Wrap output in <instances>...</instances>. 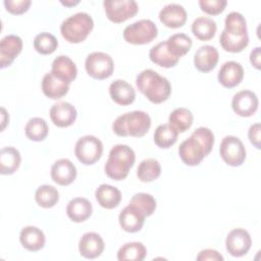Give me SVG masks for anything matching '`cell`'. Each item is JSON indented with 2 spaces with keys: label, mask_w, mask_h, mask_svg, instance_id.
Returning <instances> with one entry per match:
<instances>
[{
  "label": "cell",
  "mask_w": 261,
  "mask_h": 261,
  "mask_svg": "<svg viewBox=\"0 0 261 261\" xmlns=\"http://www.w3.org/2000/svg\"><path fill=\"white\" fill-rule=\"evenodd\" d=\"M69 85L56 77L51 71L42 80V91L50 99H59L68 93Z\"/></svg>",
  "instance_id": "484cf974"
},
{
  "label": "cell",
  "mask_w": 261,
  "mask_h": 261,
  "mask_svg": "<svg viewBox=\"0 0 261 261\" xmlns=\"http://www.w3.org/2000/svg\"><path fill=\"white\" fill-rule=\"evenodd\" d=\"M103 144L95 136H84L80 138L74 147V155L85 165L96 163L102 156Z\"/></svg>",
  "instance_id": "52a82bcc"
},
{
  "label": "cell",
  "mask_w": 261,
  "mask_h": 261,
  "mask_svg": "<svg viewBox=\"0 0 261 261\" xmlns=\"http://www.w3.org/2000/svg\"><path fill=\"white\" fill-rule=\"evenodd\" d=\"M259 101L255 93L249 90H243L233 95L231 107L236 114L242 117L252 116L258 109Z\"/></svg>",
  "instance_id": "7c38bea8"
},
{
  "label": "cell",
  "mask_w": 261,
  "mask_h": 261,
  "mask_svg": "<svg viewBox=\"0 0 261 261\" xmlns=\"http://www.w3.org/2000/svg\"><path fill=\"white\" fill-rule=\"evenodd\" d=\"M136 161L135 151L127 145L118 144L111 148L104 170L114 180L124 179Z\"/></svg>",
  "instance_id": "3957f363"
},
{
  "label": "cell",
  "mask_w": 261,
  "mask_h": 261,
  "mask_svg": "<svg viewBox=\"0 0 261 261\" xmlns=\"http://www.w3.org/2000/svg\"><path fill=\"white\" fill-rule=\"evenodd\" d=\"M51 72L59 80L70 85L77 75V68L68 56L59 55L52 62Z\"/></svg>",
  "instance_id": "7402d4cb"
},
{
  "label": "cell",
  "mask_w": 261,
  "mask_h": 261,
  "mask_svg": "<svg viewBox=\"0 0 261 261\" xmlns=\"http://www.w3.org/2000/svg\"><path fill=\"white\" fill-rule=\"evenodd\" d=\"M252 245L250 233L244 228L231 229L225 239L226 251L233 257H242L246 255Z\"/></svg>",
  "instance_id": "8fae6325"
},
{
  "label": "cell",
  "mask_w": 261,
  "mask_h": 261,
  "mask_svg": "<svg viewBox=\"0 0 261 261\" xmlns=\"http://www.w3.org/2000/svg\"><path fill=\"white\" fill-rule=\"evenodd\" d=\"M221 47L231 53L242 52L249 44L247 22L242 13L231 11L224 20V30L219 37Z\"/></svg>",
  "instance_id": "6da1fadb"
},
{
  "label": "cell",
  "mask_w": 261,
  "mask_h": 261,
  "mask_svg": "<svg viewBox=\"0 0 261 261\" xmlns=\"http://www.w3.org/2000/svg\"><path fill=\"white\" fill-rule=\"evenodd\" d=\"M145 218L146 216L139 209L128 204L120 211L118 221L124 231L137 232L142 229Z\"/></svg>",
  "instance_id": "ffe728a7"
},
{
  "label": "cell",
  "mask_w": 261,
  "mask_h": 261,
  "mask_svg": "<svg viewBox=\"0 0 261 261\" xmlns=\"http://www.w3.org/2000/svg\"><path fill=\"white\" fill-rule=\"evenodd\" d=\"M226 0H200L199 6L202 11L210 15H217L221 13L226 6Z\"/></svg>",
  "instance_id": "60d3db41"
},
{
  "label": "cell",
  "mask_w": 261,
  "mask_h": 261,
  "mask_svg": "<svg viewBox=\"0 0 261 261\" xmlns=\"http://www.w3.org/2000/svg\"><path fill=\"white\" fill-rule=\"evenodd\" d=\"M93 212L91 202L82 197L71 199L66 206V214L68 218L74 222H83L87 220Z\"/></svg>",
  "instance_id": "d4e9b609"
},
{
  "label": "cell",
  "mask_w": 261,
  "mask_h": 261,
  "mask_svg": "<svg viewBox=\"0 0 261 261\" xmlns=\"http://www.w3.org/2000/svg\"><path fill=\"white\" fill-rule=\"evenodd\" d=\"M76 109L69 102L60 101L55 104L50 109V118L52 122L58 127H67L76 119Z\"/></svg>",
  "instance_id": "9a60e30c"
},
{
  "label": "cell",
  "mask_w": 261,
  "mask_h": 261,
  "mask_svg": "<svg viewBox=\"0 0 261 261\" xmlns=\"http://www.w3.org/2000/svg\"><path fill=\"white\" fill-rule=\"evenodd\" d=\"M177 130L169 123L160 124L154 132V143L161 149H168L175 144L177 140Z\"/></svg>",
  "instance_id": "1f68e13d"
},
{
  "label": "cell",
  "mask_w": 261,
  "mask_h": 261,
  "mask_svg": "<svg viewBox=\"0 0 261 261\" xmlns=\"http://www.w3.org/2000/svg\"><path fill=\"white\" fill-rule=\"evenodd\" d=\"M260 133H261V125L259 122H256L254 124H252L249 128L248 132V137L250 142L257 148L260 149L261 148V144H260Z\"/></svg>",
  "instance_id": "7bdbcfd3"
},
{
  "label": "cell",
  "mask_w": 261,
  "mask_h": 261,
  "mask_svg": "<svg viewBox=\"0 0 261 261\" xmlns=\"http://www.w3.org/2000/svg\"><path fill=\"white\" fill-rule=\"evenodd\" d=\"M57 46L58 41L56 37L47 32L38 34L34 39V48L42 55L52 54L57 49Z\"/></svg>",
  "instance_id": "74e56055"
},
{
  "label": "cell",
  "mask_w": 261,
  "mask_h": 261,
  "mask_svg": "<svg viewBox=\"0 0 261 261\" xmlns=\"http://www.w3.org/2000/svg\"><path fill=\"white\" fill-rule=\"evenodd\" d=\"M217 25L216 22L210 18L205 16L197 17L192 23V32L196 38L201 41H209L211 40L216 33Z\"/></svg>",
  "instance_id": "4dcf8cb0"
},
{
  "label": "cell",
  "mask_w": 261,
  "mask_h": 261,
  "mask_svg": "<svg viewBox=\"0 0 261 261\" xmlns=\"http://www.w3.org/2000/svg\"><path fill=\"white\" fill-rule=\"evenodd\" d=\"M19 241L22 247L31 252H37L45 246L46 238L44 232L37 226H24L19 233Z\"/></svg>",
  "instance_id": "cb8c5ba5"
},
{
  "label": "cell",
  "mask_w": 261,
  "mask_h": 261,
  "mask_svg": "<svg viewBox=\"0 0 261 261\" xmlns=\"http://www.w3.org/2000/svg\"><path fill=\"white\" fill-rule=\"evenodd\" d=\"M104 241L97 232H86L79 242L80 254L87 259H95L104 251Z\"/></svg>",
  "instance_id": "e0dca14e"
},
{
  "label": "cell",
  "mask_w": 261,
  "mask_h": 261,
  "mask_svg": "<svg viewBox=\"0 0 261 261\" xmlns=\"http://www.w3.org/2000/svg\"><path fill=\"white\" fill-rule=\"evenodd\" d=\"M178 155L181 161L189 166L199 165L204 157H206L203 147L192 136L181 142L178 147Z\"/></svg>",
  "instance_id": "5bb4252c"
},
{
  "label": "cell",
  "mask_w": 261,
  "mask_h": 261,
  "mask_svg": "<svg viewBox=\"0 0 261 261\" xmlns=\"http://www.w3.org/2000/svg\"><path fill=\"white\" fill-rule=\"evenodd\" d=\"M151 127L150 115L142 110H135L119 115L112 124V129L118 137H143Z\"/></svg>",
  "instance_id": "277c9868"
},
{
  "label": "cell",
  "mask_w": 261,
  "mask_h": 261,
  "mask_svg": "<svg viewBox=\"0 0 261 261\" xmlns=\"http://www.w3.org/2000/svg\"><path fill=\"white\" fill-rule=\"evenodd\" d=\"M149 58L153 63L165 68H171L175 66L179 60L170 54L165 41L154 45L150 49Z\"/></svg>",
  "instance_id": "f1b7e54d"
},
{
  "label": "cell",
  "mask_w": 261,
  "mask_h": 261,
  "mask_svg": "<svg viewBox=\"0 0 261 261\" xmlns=\"http://www.w3.org/2000/svg\"><path fill=\"white\" fill-rule=\"evenodd\" d=\"M198 261H205V260H213V261H222L223 257L220 253H218L216 250L213 249H205L202 250L198 256H197Z\"/></svg>",
  "instance_id": "ee69618b"
},
{
  "label": "cell",
  "mask_w": 261,
  "mask_h": 261,
  "mask_svg": "<svg viewBox=\"0 0 261 261\" xmlns=\"http://www.w3.org/2000/svg\"><path fill=\"white\" fill-rule=\"evenodd\" d=\"M260 56H261V48L260 47L254 48L250 53V62L256 69L261 68V66H260Z\"/></svg>",
  "instance_id": "f6af8a7d"
},
{
  "label": "cell",
  "mask_w": 261,
  "mask_h": 261,
  "mask_svg": "<svg viewBox=\"0 0 261 261\" xmlns=\"http://www.w3.org/2000/svg\"><path fill=\"white\" fill-rule=\"evenodd\" d=\"M49 127L45 119L41 117H33L31 118L24 127L25 136L35 142H41L46 139L48 136Z\"/></svg>",
  "instance_id": "d590c367"
},
{
  "label": "cell",
  "mask_w": 261,
  "mask_h": 261,
  "mask_svg": "<svg viewBox=\"0 0 261 261\" xmlns=\"http://www.w3.org/2000/svg\"><path fill=\"white\" fill-rule=\"evenodd\" d=\"M165 42L170 54L177 59L185 56L193 45L192 39L184 33L173 34Z\"/></svg>",
  "instance_id": "f546056e"
},
{
  "label": "cell",
  "mask_w": 261,
  "mask_h": 261,
  "mask_svg": "<svg viewBox=\"0 0 261 261\" xmlns=\"http://www.w3.org/2000/svg\"><path fill=\"white\" fill-rule=\"evenodd\" d=\"M191 136L194 137L199 142V144L203 147L205 154L207 156L211 152L214 145V135L212 130H210L208 127L200 126L196 128Z\"/></svg>",
  "instance_id": "ab89813d"
},
{
  "label": "cell",
  "mask_w": 261,
  "mask_h": 261,
  "mask_svg": "<svg viewBox=\"0 0 261 261\" xmlns=\"http://www.w3.org/2000/svg\"><path fill=\"white\" fill-rule=\"evenodd\" d=\"M138 90L152 103L160 104L166 101L171 94L169 81L153 69H144L136 77Z\"/></svg>",
  "instance_id": "7a4b0ae2"
},
{
  "label": "cell",
  "mask_w": 261,
  "mask_h": 261,
  "mask_svg": "<svg viewBox=\"0 0 261 261\" xmlns=\"http://www.w3.org/2000/svg\"><path fill=\"white\" fill-rule=\"evenodd\" d=\"M1 111H2V130L5 128V125H6V123L8 122V120H9V116H8V114L6 113V110H5V108H1Z\"/></svg>",
  "instance_id": "bcb514c9"
},
{
  "label": "cell",
  "mask_w": 261,
  "mask_h": 261,
  "mask_svg": "<svg viewBox=\"0 0 261 261\" xmlns=\"http://www.w3.org/2000/svg\"><path fill=\"white\" fill-rule=\"evenodd\" d=\"M31 0H5L4 6L6 10L12 14H21L29 10Z\"/></svg>",
  "instance_id": "b9f144b4"
},
{
  "label": "cell",
  "mask_w": 261,
  "mask_h": 261,
  "mask_svg": "<svg viewBox=\"0 0 261 261\" xmlns=\"http://www.w3.org/2000/svg\"><path fill=\"white\" fill-rule=\"evenodd\" d=\"M22 50V40L16 35H7L0 42V67L5 68L14 61Z\"/></svg>",
  "instance_id": "4fadbf2b"
},
{
  "label": "cell",
  "mask_w": 261,
  "mask_h": 261,
  "mask_svg": "<svg viewBox=\"0 0 261 261\" xmlns=\"http://www.w3.org/2000/svg\"><path fill=\"white\" fill-rule=\"evenodd\" d=\"M129 205L139 209L147 217L154 213L156 209V200L150 194L137 193L132 197Z\"/></svg>",
  "instance_id": "f35d334b"
},
{
  "label": "cell",
  "mask_w": 261,
  "mask_h": 261,
  "mask_svg": "<svg viewBox=\"0 0 261 261\" xmlns=\"http://www.w3.org/2000/svg\"><path fill=\"white\" fill-rule=\"evenodd\" d=\"M77 171L75 165L67 158L56 160L51 167V177L60 186H68L74 181Z\"/></svg>",
  "instance_id": "2e32d148"
},
{
  "label": "cell",
  "mask_w": 261,
  "mask_h": 261,
  "mask_svg": "<svg viewBox=\"0 0 261 261\" xmlns=\"http://www.w3.org/2000/svg\"><path fill=\"white\" fill-rule=\"evenodd\" d=\"M21 162V156L14 147H3L0 151V173L9 175L14 173Z\"/></svg>",
  "instance_id": "83f0119b"
},
{
  "label": "cell",
  "mask_w": 261,
  "mask_h": 261,
  "mask_svg": "<svg viewBox=\"0 0 261 261\" xmlns=\"http://www.w3.org/2000/svg\"><path fill=\"white\" fill-rule=\"evenodd\" d=\"M158 35V29L151 19H140L128 24L123 30L124 40L134 45H144L152 42Z\"/></svg>",
  "instance_id": "8992f818"
},
{
  "label": "cell",
  "mask_w": 261,
  "mask_h": 261,
  "mask_svg": "<svg viewBox=\"0 0 261 261\" xmlns=\"http://www.w3.org/2000/svg\"><path fill=\"white\" fill-rule=\"evenodd\" d=\"M93 28L92 16L87 12H77L62 21L60 33L68 43L77 44L87 39Z\"/></svg>",
  "instance_id": "5b68a950"
},
{
  "label": "cell",
  "mask_w": 261,
  "mask_h": 261,
  "mask_svg": "<svg viewBox=\"0 0 261 261\" xmlns=\"http://www.w3.org/2000/svg\"><path fill=\"white\" fill-rule=\"evenodd\" d=\"M79 3H80L79 0H76V1H61V4L65 5V6H73V5H76Z\"/></svg>",
  "instance_id": "7dc6e473"
},
{
  "label": "cell",
  "mask_w": 261,
  "mask_h": 261,
  "mask_svg": "<svg viewBox=\"0 0 261 261\" xmlns=\"http://www.w3.org/2000/svg\"><path fill=\"white\" fill-rule=\"evenodd\" d=\"M161 174V165L154 158L144 159L137 168V176L143 182L155 180Z\"/></svg>",
  "instance_id": "d6a6232c"
},
{
  "label": "cell",
  "mask_w": 261,
  "mask_h": 261,
  "mask_svg": "<svg viewBox=\"0 0 261 261\" xmlns=\"http://www.w3.org/2000/svg\"><path fill=\"white\" fill-rule=\"evenodd\" d=\"M219 154L222 160L230 166H241L246 160V149L243 142L236 136H226L222 139Z\"/></svg>",
  "instance_id": "9c48e42d"
},
{
  "label": "cell",
  "mask_w": 261,
  "mask_h": 261,
  "mask_svg": "<svg viewBox=\"0 0 261 261\" xmlns=\"http://www.w3.org/2000/svg\"><path fill=\"white\" fill-rule=\"evenodd\" d=\"M147 255L146 247L140 242H130L121 246L117 252L119 261H142Z\"/></svg>",
  "instance_id": "836d02e7"
},
{
  "label": "cell",
  "mask_w": 261,
  "mask_h": 261,
  "mask_svg": "<svg viewBox=\"0 0 261 261\" xmlns=\"http://www.w3.org/2000/svg\"><path fill=\"white\" fill-rule=\"evenodd\" d=\"M159 19L167 28L177 29L186 23L187 11L177 3H169L160 10Z\"/></svg>",
  "instance_id": "ac0fdd59"
},
{
  "label": "cell",
  "mask_w": 261,
  "mask_h": 261,
  "mask_svg": "<svg viewBox=\"0 0 261 261\" xmlns=\"http://www.w3.org/2000/svg\"><path fill=\"white\" fill-rule=\"evenodd\" d=\"M35 200L39 206L43 208H51L59 201V193L53 186L43 185L36 190Z\"/></svg>",
  "instance_id": "8d00e7d4"
},
{
  "label": "cell",
  "mask_w": 261,
  "mask_h": 261,
  "mask_svg": "<svg viewBox=\"0 0 261 261\" xmlns=\"http://www.w3.org/2000/svg\"><path fill=\"white\" fill-rule=\"evenodd\" d=\"M85 68L93 79L105 80L112 75L114 62L112 57L105 52H93L87 56Z\"/></svg>",
  "instance_id": "ba28073f"
},
{
  "label": "cell",
  "mask_w": 261,
  "mask_h": 261,
  "mask_svg": "<svg viewBox=\"0 0 261 261\" xmlns=\"http://www.w3.org/2000/svg\"><path fill=\"white\" fill-rule=\"evenodd\" d=\"M218 59L219 54L215 47L203 45L194 55V65L201 72H209L215 68Z\"/></svg>",
  "instance_id": "44dd1931"
},
{
  "label": "cell",
  "mask_w": 261,
  "mask_h": 261,
  "mask_svg": "<svg viewBox=\"0 0 261 261\" xmlns=\"http://www.w3.org/2000/svg\"><path fill=\"white\" fill-rule=\"evenodd\" d=\"M95 197L100 206L106 209H113L117 207L121 201L120 191L107 184H102L97 188Z\"/></svg>",
  "instance_id": "4316f807"
},
{
  "label": "cell",
  "mask_w": 261,
  "mask_h": 261,
  "mask_svg": "<svg viewBox=\"0 0 261 261\" xmlns=\"http://www.w3.org/2000/svg\"><path fill=\"white\" fill-rule=\"evenodd\" d=\"M103 6L107 18L115 23H120L134 17L139 10L138 3L134 0L104 1Z\"/></svg>",
  "instance_id": "30bf717a"
},
{
  "label": "cell",
  "mask_w": 261,
  "mask_h": 261,
  "mask_svg": "<svg viewBox=\"0 0 261 261\" xmlns=\"http://www.w3.org/2000/svg\"><path fill=\"white\" fill-rule=\"evenodd\" d=\"M194 116L193 113L184 107H179L174 109L168 118L169 124L177 130V133H185L188 130L193 124Z\"/></svg>",
  "instance_id": "e575fe53"
},
{
  "label": "cell",
  "mask_w": 261,
  "mask_h": 261,
  "mask_svg": "<svg viewBox=\"0 0 261 261\" xmlns=\"http://www.w3.org/2000/svg\"><path fill=\"white\" fill-rule=\"evenodd\" d=\"M244 77V68L237 61L224 62L218 71V82L225 88H233L240 85Z\"/></svg>",
  "instance_id": "d6986e66"
},
{
  "label": "cell",
  "mask_w": 261,
  "mask_h": 261,
  "mask_svg": "<svg viewBox=\"0 0 261 261\" xmlns=\"http://www.w3.org/2000/svg\"><path fill=\"white\" fill-rule=\"evenodd\" d=\"M109 95L116 104L126 106L136 99V92L132 85L123 80H115L109 86Z\"/></svg>",
  "instance_id": "603a6c76"
}]
</instances>
